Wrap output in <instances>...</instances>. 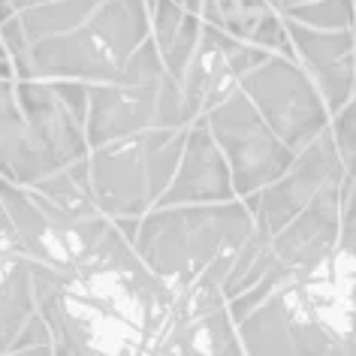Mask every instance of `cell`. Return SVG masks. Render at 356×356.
Masks as SVG:
<instances>
[{"label": "cell", "instance_id": "obj_24", "mask_svg": "<svg viewBox=\"0 0 356 356\" xmlns=\"http://www.w3.org/2000/svg\"><path fill=\"white\" fill-rule=\"evenodd\" d=\"M10 353H55V335H51V326L46 323V317L40 311L24 323L19 338L10 347Z\"/></svg>", "mask_w": 356, "mask_h": 356}, {"label": "cell", "instance_id": "obj_9", "mask_svg": "<svg viewBox=\"0 0 356 356\" xmlns=\"http://www.w3.org/2000/svg\"><path fill=\"white\" fill-rule=\"evenodd\" d=\"M238 200L233 172L206 118H197L188 130L184 154L166 193L154 206H191V202H229Z\"/></svg>", "mask_w": 356, "mask_h": 356}, {"label": "cell", "instance_id": "obj_28", "mask_svg": "<svg viewBox=\"0 0 356 356\" xmlns=\"http://www.w3.org/2000/svg\"><path fill=\"white\" fill-rule=\"evenodd\" d=\"M181 3H184V10H188V13H202V0H181Z\"/></svg>", "mask_w": 356, "mask_h": 356}, {"label": "cell", "instance_id": "obj_14", "mask_svg": "<svg viewBox=\"0 0 356 356\" xmlns=\"http://www.w3.org/2000/svg\"><path fill=\"white\" fill-rule=\"evenodd\" d=\"M37 314L31 257L0 254V353H10L24 323Z\"/></svg>", "mask_w": 356, "mask_h": 356}, {"label": "cell", "instance_id": "obj_6", "mask_svg": "<svg viewBox=\"0 0 356 356\" xmlns=\"http://www.w3.org/2000/svg\"><path fill=\"white\" fill-rule=\"evenodd\" d=\"M91 191L109 218H142L154 206L142 133L91 151Z\"/></svg>", "mask_w": 356, "mask_h": 356}, {"label": "cell", "instance_id": "obj_8", "mask_svg": "<svg viewBox=\"0 0 356 356\" xmlns=\"http://www.w3.org/2000/svg\"><path fill=\"white\" fill-rule=\"evenodd\" d=\"M341 233V184H329L275 233V254L293 275H308L326 266L338 251Z\"/></svg>", "mask_w": 356, "mask_h": 356}, {"label": "cell", "instance_id": "obj_15", "mask_svg": "<svg viewBox=\"0 0 356 356\" xmlns=\"http://www.w3.org/2000/svg\"><path fill=\"white\" fill-rule=\"evenodd\" d=\"M236 326L245 353H296L293 347V296L287 290V281Z\"/></svg>", "mask_w": 356, "mask_h": 356}, {"label": "cell", "instance_id": "obj_19", "mask_svg": "<svg viewBox=\"0 0 356 356\" xmlns=\"http://www.w3.org/2000/svg\"><path fill=\"white\" fill-rule=\"evenodd\" d=\"M200 40H202V15L188 13V15H184V22H181V28H178V33H175V40L169 42V49L163 51L166 73L175 76L178 82H181L184 70H188L193 55H197Z\"/></svg>", "mask_w": 356, "mask_h": 356}, {"label": "cell", "instance_id": "obj_25", "mask_svg": "<svg viewBox=\"0 0 356 356\" xmlns=\"http://www.w3.org/2000/svg\"><path fill=\"white\" fill-rule=\"evenodd\" d=\"M55 91L58 97L70 106V112L76 115L79 121H88V109H91V85L88 82H79V79H55Z\"/></svg>", "mask_w": 356, "mask_h": 356}, {"label": "cell", "instance_id": "obj_23", "mask_svg": "<svg viewBox=\"0 0 356 356\" xmlns=\"http://www.w3.org/2000/svg\"><path fill=\"white\" fill-rule=\"evenodd\" d=\"M184 15V3H178V0H157L154 6H151V24H154V42L160 46V51L169 49V42L175 40L178 28H181Z\"/></svg>", "mask_w": 356, "mask_h": 356}, {"label": "cell", "instance_id": "obj_20", "mask_svg": "<svg viewBox=\"0 0 356 356\" xmlns=\"http://www.w3.org/2000/svg\"><path fill=\"white\" fill-rule=\"evenodd\" d=\"M163 76H166L163 51H160L154 37H148L127 60H124L118 79L121 82H130V85H160Z\"/></svg>", "mask_w": 356, "mask_h": 356}, {"label": "cell", "instance_id": "obj_31", "mask_svg": "<svg viewBox=\"0 0 356 356\" xmlns=\"http://www.w3.org/2000/svg\"><path fill=\"white\" fill-rule=\"evenodd\" d=\"M293 3H305V0H281V6H293Z\"/></svg>", "mask_w": 356, "mask_h": 356}, {"label": "cell", "instance_id": "obj_26", "mask_svg": "<svg viewBox=\"0 0 356 356\" xmlns=\"http://www.w3.org/2000/svg\"><path fill=\"white\" fill-rule=\"evenodd\" d=\"M0 254H24L19 229H15L10 211H6V206H3V197H0Z\"/></svg>", "mask_w": 356, "mask_h": 356}, {"label": "cell", "instance_id": "obj_27", "mask_svg": "<svg viewBox=\"0 0 356 356\" xmlns=\"http://www.w3.org/2000/svg\"><path fill=\"white\" fill-rule=\"evenodd\" d=\"M15 3V10H28V6H40V3H51V0H13Z\"/></svg>", "mask_w": 356, "mask_h": 356}, {"label": "cell", "instance_id": "obj_21", "mask_svg": "<svg viewBox=\"0 0 356 356\" xmlns=\"http://www.w3.org/2000/svg\"><path fill=\"white\" fill-rule=\"evenodd\" d=\"M154 127H191L188 106H184V91L181 82L175 76H163V82L157 88V115Z\"/></svg>", "mask_w": 356, "mask_h": 356}, {"label": "cell", "instance_id": "obj_17", "mask_svg": "<svg viewBox=\"0 0 356 356\" xmlns=\"http://www.w3.org/2000/svg\"><path fill=\"white\" fill-rule=\"evenodd\" d=\"M103 0H51V3L28 6L22 10V24L28 40H42V37H55V33H67L88 24V19L94 15V10Z\"/></svg>", "mask_w": 356, "mask_h": 356}, {"label": "cell", "instance_id": "obj_30", "mask_svg": "<svg viewBox=\"0 0 356 356\" xmlns=\"http://www.w3.org/2000/svg\"><path fill=\"white\" fill-rule=\"evenodd\" d=\"M6 51H10V49H6V42H3V37H0V60H6Z\"/></svg>", "mask_w": 356, "mask_h": 356}, {"label": "cell", "instance_id": "obj_3", "mask_svg": "<svg viewBox=\"0 0 356 356\" xmlns=\"http://www.w3.org/2000/svg\"><path fill=\"white\" fill-rule=\"evenodd\" d=\"M238 88L251 97L269 127L287 142L293 151H302L329 127V106L320 94L311 73L296 58L275 51L242 76Z\"/></svg>", "mask_w": 356, "mask_h": 356}, {"label": "cell", "instance_id": "obj_1", "mask_svg": "<svg viewBox=\"0 0 356 356\" xmlns=\"http://www.w3.org/2000/svg\"><path fill=\"white\" fill-rule=\"evenodd\" d=\"M254 211L242 200L154 206L142 215L136 254L175 290L188 287L218 257L238 254L254 233Z\"/></svg>", "mask_w": 356, "mask_h": 356}, {"label": "cell", "instance_id": "obj_13", "mask_svg": "<svg viewBox=\"0 0 356 356\" xmlns=\"http://www.w3.org/2000/svg\"><path fill=\"white\" fill-rule=\"evenodd\" d=\"M148 0H103L88 19V28L109 49L115 64L124 67V60L148 40Z\"/></svg>", "mask_w": 356, "mask_h": 356}, {"label": "cell", "instance_id": "obj_5", "mask_svg": "<svg viewBox=\"0 0 356 356\" xmlns=\"http://www.w3.org/2000/svg\"><path fill=\"white\" fill-rule=\"evenodd\" d=\"M15 79H79V82H118L121 67L115 64L109 49L94 37V31L82 24L76 31L55 37L33 40L28 51L13 58Z\"/></svg>", "mask_w": 356, "mask_h": 356}, {"label": "cell", "instance_id": "obj_22", "mask_svg": "<svg viewBox=\"0 0 356 356\" xmlns=\"http://www.w3.org/2000/svg\"><path fill=\"white\" fill-rule=\"evenodd\" d=\"M329 130H332L338 154L344 160V175L356 178V94L335 112V121L329 124Z\"/></svg>", "mask_w": 356, "mask_h": 356}, {"label": "cell", "instance_id": "obj_12", "mask_svg": "<svg viewBox=\"0 0 356 356\" xmlns=\"http://www.w3.org/2000/svg\"><path fill=\"white\" fill-rule=\"evenodd\" d=\"M58 169L60 166L33 136L19 97L13 91V79H0V175L13 178L24 188H33Z\"/></svg>", "mask_w": 356, "mask_h": 356}, {"label": "cell", "instance_id": "obj_10", "mask_svg": "<svg viewBox=\"0 0 356 356\" xmlns=\"http://www.w3.org/2000/svg\"><path fill=\"white\" fill-rule=\"evenodd\" d=\"M15 97H19V106L31 124L33 136L40 139V145L49 151L60 169L91 157L85 124L70 112V106L58 97L51 82H46V79H19Z\"/></svg>", "mask_w": 356, "mask_h": 356}, {"label": "cell", "instance_id": "obj_34", "mask_svg": "<svg viewBox=\"0 0 356 356\" xmlns=\"http://www.w3.org/2000/svg\"><path fill=\"white\" fill-rule=\"evenodd\" d=\"M178 3H181V0H178Z\"/></svg>", "mask_w": 356, "mask_h": 356}, {"label": "cell", "instance_id": "obj_29", "mask_svg": "<svg viewBox=\"0 0 356 356\" xmlns=\"http://www.w3.org/2000/svg\"><path fill=\"white\" fill-rule=\"evenodd\" d=\"M218 3H220V10H224V15L238 10V0H218Z\"/></svg>", "mask_w": 356, "mask_h": 356}, {"label": "cell", "instance_id": "obj_7", "mask_svg": "<svg viewBox=\"0 0 356 356\" xmlns=\"http://www.w3.org/2000/svg\"><path fill=\"white\" fill-rule=\"evenodd\" d=\"M287 22L290 42L296 60L311 73L329 112H338L356 94V28L347 31H320L302 22Z\"/></svg>", "mask_w": 356, "mask_h": 356}, {"label": "cell", "instance_id": "obj_18", "mask_svg": "<svg viewBox=\"0 0 356 356\" xmlns=\"http://www.w3.org/2000/svg\"><path fill=\"white\" fill-rule=\"evenodd\" d=\"M281 15L320 31H347L356 28V0H305L281 6Z\"/></svg>", "mask_w": 356, "mask_h": 356}, {"label": "cell", "instance_id": "obj_11", "mask_svg": "<svg viewBox=\"0 0 356 356\" xmlns=\"http://www.w3.org/2000/svg\"><path fill=\"white\" fill-rule=\"evenodd\" d=\"M157 88L160 85H130L121 79L91 85V109L85 121L91 151L154 127Z\"/></svg>", "mask_w": 356, "mask_h": 356}, {"label": "cell", "instance_id": "obj_32", "mask_svg": "<svg viewBox=\"0 0 356 356\" xmlns=\"http://www.w3.org/2000/svg\"><path fill=\"white\" fill-rule=\"evenodd\" d=\"M272 6H275V10H281V0H272Z\"/></svg>", "mask_w": 356, "mask_h": 356}, {"label": "cell", "instance_id": "obj_2", "mask_svg": "<svg viewBox=\"0 0 356 356\" xmlns=\"http://www.w3.org/2000/svg\"><path fill=\"white\" fill-rule=\"evenodd\" d=\"M200 118H206L211 136L227 154L236 193L242 200L248 193H257L266 184L278 181L296 160V151L269 127V121L263 118L242 88H236Z\"/></svg>", "mask_w": 356, "mask_h": 356}, {"label": "cell", "instance_id": "obj_4", "mask_svg": "<svg viewBox=\"0 0 356 356\" xmlns=\"http://www.w3.org/2000/svg\"><path fill=\"white\" fill-rule=\"evenodd\" d=\"M344 172L347 169L341 154H338L335 136L326 127L314 142H308L302 151H296V160L278 181L266 184L263 191L254 193L257 197L254 220L263 224L266 229H272V233H281L320 191L329 188V184H341Z\"/></svg>", "mask_w": 356, "mask_h": 356}, {"label": "cell", "instance_id": "obj_33", "mask_svg": "<svg viewBox=\"0 0 356 356\" xmlns=\"http://www.w3.org/2000/svg\"><path fill=\"white\" fill-rule=\"evenodd\" d=\"M154 3H157V0H148V6H154Z\"/></svg>", "mask_w": 356, "mask_h": 356}, {"label": "cell", "instance_id": "obj_16", "mask_svg": "<svg viewBox=\"0 0 356 356\" xmlns=\"http://www.w3.org/2000/svg\"><path fill=\"white\" fill-rule=\"evenodd\" d=\"M275 263H278V254H275V233L266 229L263 224H257L254 233L248 236V242L238 248L236 263L224 281L227 302L233 296H238V293H245L248 287H254L257 281H263L266 275L275 269Z\"/></svg>", "mask_w": 356, "mask_h": 356}]
</instances>
